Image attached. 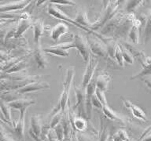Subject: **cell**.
<instances>
[{"label":"cell","mask_w":151,"mask_h":141,"mask_svg":"<svg viewBox=\"0 0 151 141\" xmlns=\"http://www.w3.org/2000/svg\"><path fill=\"white\" fill-rule=\"evenodd\" d=\"M74 75H75V68L69 67L68 68L65 82L63 83V90L61 92L58 102L56 103V105L54 106V108L50 112V117H52L53 115H54L59 111H62V112L65 111L68 103V96H69V92H70L71 86H72Z\"/></svg>","instance_id":"obj_1"},{"label":"cell","mask_w":151,"mask_h":141,"mask_svg":"<svg viewBox=\"0 0 151 141\" xmlns=\"http://www.w3.org/2000/svg\"><path fill=\"white\" fill-rule=\"evenodd\" d=\"M68 32V27L67 26V24L63 22L57 24L54 28L50 30V37L54 41L57 42L60 39V38L65 34H67Z\"/></svg>","instance_id":"obj_20"},{"label":"cell","mask_w":151,"mask_h":141,"mask_svg":"<svg viewBox=\"0 0 151 141\" xmlns=\"http://www.w3.org/2000/svg\"><path fill=\"white\" fill-rule=\"evenodd\" d=\"M12 57H14V56H11L10 53L6 51L4 49H0V61H8Z\"/></svg>","instance_id":"obj_41"},{"label":"cell","mask_w":151,"mask_h":141,"mask_svg":"<svg viewBox=\"0 0 151 141\" xmlns=\"http://www.w3.org/2000/svg\"><path fill=\"white\" fill-rule=\"evenodd\" d=\"M109 138V132L107 127L101 125V129L99 134V141H108Z\"/></svg>","instance_id":"obj_36"},{"label":"cell","mask_w":151,"mask_h":141,"mask_svg":"<svg viewBox=\"0 0 151 141\" xmlns=\"http://www.w3.org/2000/svg\"><path fill=\"white\" fill-rule=\"evenodd\" d=\"M95 94L97 95V96L99 97V99L100 100V101L101 102V103L103 104V106L108 105V103H107V100H106V96H105V92L99 89V88H96V90H95Z\"/></svg>","instance_id":"obj_39"},{"label":"cell","mask_w":151,"mask_h":141,"mask_svg":"<svg viewBox=\"0 0 151 141\" xmlns=\"http://www.w3.org/2000/svg\"><path fill=\"white\" fill-rule=\"evenodd\" d=\"M32 24L33 21L31 19V17L19 19L16 25V30L14 33V38H19L22 37L24 33L31 27H32Z\"/></svg>","instance_id":"obj_15"},{"label":"cell","mask_w":151,"mask_h":141,"mask_svg":"<svg viewBox=\"0 0 151 141\" xmlns=\"http://www.w3.org/2000/svg\"><path fill=\"white\" fill-rule=\"evenodd\" d=\"M142 69L139 73H137L131 78V79H135V78H142L145 76L151 75V56H146L145 60L141 63Z\"/></svg>","instance_id":"obj_22"},{"label":"cell","mask_w":151,"mask_h":141,"mask_svg":"<svg viewBox=\"0 0 151 141\" xmlns=\"http://www.w3.org/2000/svg\"><path fill=\"white\" fill-rule=\"evenodd\" d=\"M6 22H14V21H6V20H4V19L0 18V24H4V23H6Z\"/></svg>","instance_id":"obj_48"},{"label":"cell","mask_w":151,"mask_h":141,"mask_svg":"<svg viewBox=\"0 0 151 141\" xmlns=\"http://www.w3.org/2000/svg\"><path fill=\"white\" fill-rule=\"evenodd\" d=\"M97 38L98 37L96 36L95 38L89 35L87 36V41L89 46L91 53L93 54V56H101L104 58H107L109 56L106 45L104 43L103 41Z\"/></svg>","instance_id":"obj_5"},{"label":"cell","mask_w":151,"mask_h":141,"mask_svg":"<svg viewBox=\"0 0 151 141\" xmlns=\"http://www.w3.org/2000/svg\"><path fill=\"white\" fill-rule=\"evenodd\" d=\"M111 77L109 74L107 72H103L101 74H99L97 76L96 86L99 89L106 92L108 90L109 84L110 82Z\"/></svg>","instance_id":"obj_23"},{"label":"cell","mask_w":151,"mask_h":141,"mask_svg":"<svg viewBox=\"0 0 151 141\" xmlns=\"http://www.w3.org/2000/svg\"><path fill=\"white\" fill-rule=\"evenodd\" d=\"M27 68H28V63H27L25 60L23 58L21 59L20 61H18L17 63H15L11 68H9V70H6V73L11 74V73L19 72V71H22V70H25Z\"/></svg>","instance_id":"obj_30"},{"label":"cell","mask_w":151,"mask_h":141,"mask_svg":"<svg viewBox=\"0 0 151 141\" xmlns=\"http://www.w3.org/2000/svg\"><path fill=\"white\" fill-rule=\"evenodd\" d=\"M0 107H1L3 115H4L5 118L7 120V122H9L10 125H13L14 121L12 119L11 116V108L9 107V103L4 100H2L1 97H0Z\"/></svg>","instance_id":"obj_28"},{"label":"cell","mask_w":151,"mask_h":141,"mask_svg":"<svg viewBox=\"0 0 151 141\" xmlns=\"http://www.w3.org/2000/svg\"><path fill=\"white\" fill-rule=\"evenodd\" d=\"M151 41V10L150 13L147 16V20L145 24L142 34V42L143 44H146Z\"/></svg>","instance_id":"obj_27"},{"label":"cell","mask_w":151,"mask_h":141,"mask_svg":"<svg viewBox=\"0 0 151 141\" xmlns=\"http://www.w3.org/2000/svg\"><path fill=\"white\" fill-rule=\"evenodd\" d=\"M0 120L2 121L4 124H7V125H9V123L7 122V120L4 117V115H3V113L2 111V109H1V107H0Z\"/></svg>","instance_id":"obj_44"},{"label":"cell","mask_w":151,"mask_h":141,"mask_svg":"<svg viewBox=\"0 0 151 141\" xmlns=\"http://www.w3.org/2000/svg\"><path fill=\"white\" fill-rule=\"evenodd\" d=\"M125 14H126V13L124 11V13L120 11L116 12V14L101 28L100 34L104 35V36H106V37H108L107 35L111 34V33L113 34L118 25L120 24V23L123 20V18L124 17Z\"/></svg>","instance_id":"obj_8"},{"label":"cell","mask_w":151,"mask_h":141,"mask_svg":"<svg viewBox=\"0 0 151 141\" xmlns=\"http://www.w3.org/2000/svg\"><path fill=\"white\" fill-rule=\"evenodd\" d=\"M91 103L93 107L99 108V109H102V108H103V104L101 103V102L100 101V100H99V97L97 96V95L95 93L92 96Z\"/></svg>","instance_id":"obj_40"},{"label":"cell","mask_w":151,"mask_h":141,"mask_svg":"<svg viewBox=\"0 0 151 141\" xmlns=\"http://www.w3.org/2000/svg\"><path fill=\"white\" fill-rule=\"evenodd\" d=\"M117 8L118 6H116L113 2H111L110 4L109 5L106 9H104L103 14H101L100 17L96 21H94V23H91L90 29H91L92 31H94L98 30L99 28H102L116 14V12L118 11Z\"/></svg>","instance_id":"obj_4"},{"label":"cell","mask_w":151,"mask_h":141,"mask_svg":"<svg viewBox=\"0 0 151 141\" xmlns=\"http://www.w3.org/2000/svg\"><path fill=\"white\" fill-rule=\"evenodd\" d=\"M142 28V27L141 21H139V19L136 17L135 20H134L133 25H132V27L130 29L129 33H128V36H127L130 38V40L132 41L133 44H139V37H140V31H141Z\"/></svg>","instance_id":"obj_19"},{"label":"cell","mask_w":151,"mask_h":141,"mask_svg":"<svg viewBox=\"0 0 151 141\" xmlns=\"http://www.w3.org/2000/svg\"><path fill=\"white\" fill-rule=\"evenodd\" d=\"M73 42L75 44V49H77L83 61L87 63L91 57V51L87 38H85L83 35L76 34L74 35Z\"/></svg>","instance_id":"obj_6"},{"label":"cell","mask_w":151,"mask_h":141,"mask_svg":"<svg viewBox=\"0 0 151 141\" xmlns=\"http://www.w3.org/2000/svg\"><path fill=\"white\" fill-rule=\"evenodd\" d=\"M8 103H9V107L11 108L20 110V116L19 117L25 118L26 110L30 106L35 104V101L34 100H32V99L20 97V98L17 99L15 100L9 102Z\"/></svg>","instance_id":"obj_10"},{"label":"cell","mask_w":151,"mask_h":141,"mask_svg":"<svg viewBox=\"0 0 151 141\" xmlns=\"http://www.w3.org/2000/svg\"><path fill=\"white\" fill-rule=\"evenodd\" d=\"M75 21L84 28H90V27L91 25V22L89 21V19L87 17V14L86 11L78 12L76 15Z\"/></svg>","instance_id":"obj_29"},{"label":"cell","mask_w":151,"mask_h":141,"mask_svg":"<svg viewBox=\"0 0 151 141\" xmlns=\"http://www.w3.org/2000/svg\"><path fill=\"white\" fill-rule=\"evenodd\" d=\"M136 16L134 14H126L120 24L113 33V37L118 39H121L128 36V33L134 24Z\"/></svg>","instance_id":"obj_3"},{"label":"cell","mask_w":151,"mask_h":141,"mask_svg":"<svg viewBox=\"0 0 151 141\" xmlns=\"http://www.w3.org/2000/svg\"><path fill=\"white\" fill-rule=\"evenodd\" d=\"M142 81L144 82V83L147 85L149 89H150L151 91V76H148V77H144L142 78Z\"/></svg>","instance_id":"obj_43"},{"label":"cell","mask_w":151,"mask_h":141,"mask_svg":"<svg viewBox=\"0 0 151 141\" xmlns=\"http://www.w3.org/2000/svg\"><path fill=\"white\" fill-rule=\"evenodd\" d=\"M68 115H69V118L71 120V123L76 130L77 132H84L87 128L88 123H87V118H83L80 115L77 116H73V110L71 108L68 107Z\"/></svg>","instance_id":"obj_14"},{"label":"cell","mask_w":151,"mask_h":141,"mask_svg":"<svg viewBox=\"0 0 151 141\" xmlns=\"http://www.w3.org/2000/svg\"><path fill=\"white\" fill-rule=\"evenodd\" d=\"M111 139H112V141H123L120 138V136L116 134V132L115 134H113V136L111 137Z\"/></svg>","instance_id":"obj_46"},{"label":"cell","mask_w":151,"mask_h":141,"mask_svg":"<svg viewBox=\"0 0 151 141\" xmlns=\"http://www.w3.org/2000/svg\"><path fill=\"white\" fill-rule=\"evenodd\" d=\"M127 141H134V140H132V139H130V140H127Z\"/></svg>","instance_id":"obj_49"},{"label":"cell","mask_w":151,"mask_h":141,"mask_svg":"<svg viewBox=\"0 0 151 141\" xmlns=\"http://www.w3.org/2000/svg\"><path fill=\"white\" fill-rule=\"evenodd\" d=\"M103 1V6H104V9H106V7L108 6L110 4V2L112 0H102Z\"/></svg>","instance_id":"obj_47"},{"label":"cell","mask_w":151,"mask_h":141,"mask_svg":"<svg viewBox=\"0 0 151 141\" xmlns=\"http://www.w3.org/2000/svg\"><path fill=\"white\" fill-rule=\"evenodd\" d=\"M102 111H103L104 115L106 116L107 118L110 119L111 121H113V122H116L119 123V124L124 125L125 121L122 118H120L118 115H116V113L115 111H113V109H111L109 105H105L103 106L102 108Z\"/></svg>","instance_id":"obj_24"},{"label":"cell","mask_w":151,"mask_h":141,"mask_svg":"<svg viewBox=\"0 0 151 141\" xmlns=\"http://www.w3.org/2000/svg\"><path fill=\"white\" fill-rule=\"evenodd\" d=\"M43 51L46 53L52 54V55H55V56H62V57H67L69 55V52L67 49H61L60 47L54 46H50L46 47V48H42Z\"/></svg>","instance_id":"obj_25"},{"label":"cell","mask_w":151,"mask_h":141,"mask_svg":"<svg viewBox=\"0 0 151 141\" xmlns=\"http://www.w3.org/2000/svg\"><path fill=\"white\" fill-rule=\"evenodd\" d=\"M99 75L98 71L94 74L91 80L90 81L88 85L86 87V102H85V108H86V113H87V119L91 118V110H92V106L91 103V98L93 95L95 93V90H96V79L97 76Z\"/></svg>","instance_id":"obj_7"},{"label":"cell","mask_w":151,"mask_h":141,"mask_svg":"<svg viewBox=\"0 0 151 141\" xmlns=\"http://www.w3.org/2000/svg\"><path fill=\"white\" fill-rule=\"evenodd\" d=\"M120 47H121V49H122V53H123V58H124V61L126 63H129V64H132L134 63V58L133 57L132 54L130 53L129 52L127 51V49H125L124 47L123 46V45L121 43H120Z\"/></svg>","instance_id":"obj_33"},{"label":"cell","mask_w":151,"mask_h":141,"mask_svg":"<svg viewBox=\"0 0 151 141\" xmlns=\"http://www.w3.org/2000/svg\"><path fill=\"white\" fill-rule=\"evenodd\" d=\"M47 12H48V14L50 15H51L53 17L57 19H59V20H61V21H65V22H67V23L72 24L73 25H75L76 27H77V28H80V29H82L83 31H86L87 32L91 33L92 35H94V36H96L99 38L101 40V41H103L104 43L106 44V42H108L110 37H106V36H104V35H101L100 33L95 32L94 31H92L91 29H90L88 28H84V27H83L80 24H78L76 21H75V19H72L71 17L67 15L66 14H65L61 9H60L59 8L55 6L54 4H51V3H50L48 5V7H47Z\"/></svg>","instance_id":"obj_2"},{"label":"cell","mask_w":151,"mask_h":141,"mask_svg":"<svg viewBox=\"0 0 151 141\" xmlns=\"http://www.w3.org/2000/svg\"><path fill=\"white\" fill-rule=\"evenodd\" d=\"M50 85L47 82H30L28 84L24 85L20 89H17V92L20 95H24L27 93H31L33 92H37L40 91V90H44V89H50Z\"/></svg>","instance_id":"obj_12"},{"label":"cell","mask_w":151,"mask_h":141,"mask_svg":"<svg viewBox=\"0 0 151 141\" xmlns=\"http://www.w3.org/2000/svg\"><path fill=\"white\" fill-rule=\"evenodd\" d=\"M114 60L120 67L124 66V58H123L122 49H121L120 43H117L116 46L115 53H114Z\"/></svg>","instance_id":"obj_31"},{"label":"cell","mask_w":151,"mask_h":141,"mask_svg":"<svg viewBox=\"0 0 151 141\" xmlns=\"http://www.w3.org/2000/svg\"><path fill=\"white\" fill-rule=\"evenodd\" d=\"M78 139L79 141H99L94 136H91L89 134L83 133V132H78Z\"/></svg>","instance_id":"obj_38"},{"label":"cell","mask_w":151,"mask_h":141,"mask_svg":"<svg viewBox=\"0 0 151 141\" xmlns=\"http://www.w3.org/2000/svg\"><path fill=\"white\" fill-rule=\"evenodd\" d=\"M42 117L40 115H35L31 118V127L29 134L35 141H41V134L42 130Z\"/></svg>","instance_id":"obj_11"},{"label":"cell","mask_w":151,"mask_h":141,"mask_svg":"<svg viewBox=\"0 0 151 141\" xmlns=\"http://www.w3.org/2000/svg\"><path fill=\"white\" fill-rule=\"evenodd\" d=\"M145 0H126L124 11L126 14H134L137 8L143 4Z\"/></svg>","instance_id":"obj_26"},{"label":"cell","mask_w":151,"mask_h":141,"mask_svg":"<svg viewBox=\"0 0 151 141\" xmlns=\"http://www.w3.org/2000/svg\"><path fill=\"white\" fill-rule=\"evenodd\" d=\"M2 122H0V141H15L8 135L4 127L2 126Z\"/></svg>","instance_id":"obj_35"},{"label":"cell","mask_w":151,"mask_h":141,"mask_svg":"<svg viewBox=\"0 0 151 141\" xmlns=\"http://www.w3.org/2000/svg\"><path fill=\"white\" fill-rule=\"evenodd\" d=\"M124 106L127 109H129L131 110L132 115L135 118L140 120V121H142V122H147L148 121L145 111L139 108V107H138V106H136L133 103H132L131 101L127 100H124Z\"/></svg>","instance_id":"obj_18"},{"label":"cell","mask_w":151,"mask_h":141,"mask_svg":"<svg viewBox=\"0 0 151 141\" xmlns=\"http://www.w3.org/2000/svg\"><path fill=\"white\" fill-rule=\"evenodd\" d=\"M49 3L54 5H65V6H76V3L73 0H48Z\"/></svg>","instance_id":"obj_37"},{"label":"cell","mask_w":151,"mask_h":141,"mask_svg":"<svg viewBox=\"0 0 151 141\" xmlns=\"http://www.w3.org/2000/svg\"><path fill=\"white\" fill-rule=\"evenodd\" d=\"M33 0H19L16 2H8L0 5V12H12L17 11L24 9Z\"/></svg>","instance_id":"obj_13"},{"label":"cell","mask_w":151,"mask_h":141,"mask_svg":"<svg viewBox=\"0 0 151 141\" xmlns=\"http://www.w3.org/2000/svg\"><path fill=\"white\" fill-rule=\"evenodd\" d=\"M54 130L55 132V134H56V136L58 140L59 141H62L63 140L64 137H65V132H64V129L62 125L60 122L57 126H55L54 128Z\"/></svg>","instance_id":"obj_34"},{"label":"cell","mask_w":151,"mask_h":141,"mask_svg":"<svg viewBox=\"0 0 151 141\" xmlns=\"http://www.w3.org/2000/svg\"><path fill=\"white\" fill-rule=\"evenodd\" d=\"M116 134L120 136V138L123 141H127L130 140L129 136H128V135H127V132L125 131L124 129H120L117 132H116Z\"/></svg>","instance_id":"obj_42"},{"label":"cell","mask_w":151,"mask_h":141,"mask_svg":"<svg viewBox=\"0 0 151 141\" xmlns=\"http://www.w3.org/2000/svg\"><path fill=\"white\" fill-rule=\"evenodd\" d=\"M98 65H99V61L96 59V57L94 56H91L89 61L87 63V67L85 69L83 76L81 86L86 89V87L90 82V81L91 80L94 74L96 73Z\"/></svg>","instance_id":"obj_9"},{"label":"cell","mask_w":151,"mask_h":141,"mask_svg":"<svg viewBox=\"0 0 151 141\" xmlns=\"http://www.w3.org/2000/svg\"><path fill=\"white\" fill-rule=\"evenodd\" d=\"M33 31H34V42L35 45H40V40L47 29V27L44 24L43 21L37 19L33 21Z\"/></svg>","instance_id":"obj_17"},{"label":"cell","mask_w":151,"mask_h":141,"mask_svg":"<svg viewBox=\"0 0 151 141\" xmlns=\"http://www.w3.org/2000/svg\"><path fill=\"white\" fill-rule=\"evenodd\" d=\"M34 59L37 63L38 68H46L49 65V61L46 56V53L43 51V49L40 45H35V50L33 53Z\"/></svg>","instance_id":"obj_16"},{"label":"cell","mask_w":151,"mask_h":141,"mask_svg":"<svg viewBox=\"0 0 151 141\" xmlns=\"http://www.w3.org/2000/svg\"><path fill=\"white\" fill-rule=\"evenodd\" d=\"M0 30H1V28H0Z\"/></svg>","instance_id":"obj_50"},{"label":"cell","mask_w":151,"mask_h":141,"mask_svg":"<svg viewBox=\"0 0 151 141\" xmlns=\"http://www.w3.org/2000/svg\"><path fill=\"white\" fill-rule=\"evenodd\" d=\"M150 1H151V0H150Z\"/></svg>","instance_id":"obj_51"},{"label":"cell","mask_w":151,"mask_h":141,"mask_svg":"<svg viewBox=\"0 0 151 141\" xmlns=\"http://www.w3.org/2000/svg\"><path fill=\"white\" fill-rule=\"evenodd\" d=\"M120 43L123 45V46L124 47L127 51L129 52L130 53L132 54L133 57L134 59H137L140 63H142L146 57L143 52L138 49V48H136L135 46H134L133 44H131L130 42H121Z\"/></svg>","instance_id":"obj_21"},{"label":"cell","mask_w":151,"mask_h":141,"mask_svg":"<svg viewBox=\"0 0 151 141\" xmlns=\"http://www.w3.org/2000/svg\"><path fill=\"white\" fill-rule=\"evenodd\" d=\"M63 115L64 112H62V111H59V112H58L54 115H53L51 117V119H50V122L49 123L50 127L51 129H54V127L57 126V125L61 122V119H62V118H63Z\"/></svg>","instance_id":"obj_32"},{"label":"cell","mask_w":151,"mask_h":141,"mask_svg":"<svg viewBox=\"0 0 151 141\" xmlns=\"http://www.w3.org/2000/svg\"><path fill=\"white\" fill-rule=\"evenodd\" d=\"M139 141H151V132H148V133L145 135V136L139 140Z\"/></svg>","instance_id":"obj_45"}]
</instances>
